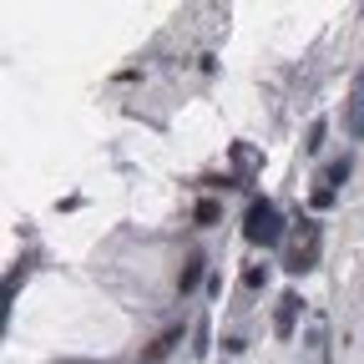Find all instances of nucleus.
Instances as JSON below:
<instances>
[{"label":"nucleus","instance_id":"11","mask_svg":"<svg viewBox=\"0 0 364 364\" xmlns=\"http://www.w3.org/2000/svg\"><path fill=\"white\" fill-rule=\"evenodd\" d=\"M31 279V258H16V268H11V279H6V299H16V289Z\"/></svg>","mask_w":364,"mask_h":364},{"label":"nucleus","instance_id":"6","mask_svg":"<svg viewBox=\"0 0 364 364\" xmlns=\"http://www.w3.org/2000/svg\"><path fill=\"white\" fill-rule=\"evenodd\" d=\"M203 273H208V253H203V248H193L188 258H182V273H177V294H193V289L203 284Z\"/></svg>","mask_w":364,"mask_h":364},{"label":"nucleus","instance_id":"13","mask_svg":"<svg viewBox=\"0 0 364 364\" xmlns=\"http://www.w3.org/2000/svg\"><path fill=\"white\" fill-rule=\"evenodd\" d=\"M309 203H314V208H318V213H329V208H334V203H339V193H334V188H324V182H318V188H314V193H309Z\"/></svg>","mask_w":364,"mask_h":364},{"label":"nucleus","instance_id":"4","mask_svg":"<svg viewBox=\"0 0 364 364\" xmlns=\"http://www.w3.org/2000/svg\"><path fill=\"white\" fill-rule=\"evenodd\" d=\"M344 136L349 142H364V71L354 76V91L344 102Z\"/></svg>","mask_w":364,"mask_h":364},{"label":"nucleus","instance_id":"9","mask_svg":"<svg viewBox=\"0 0 364 364\" xmlns=\"http://www.w3.org/2000/svg\"><path fill=\"white\" fill-rule=\"evenodd\" d=\"M208 349H213V329H208V314H203L198 324H193V354L208 359Z\"/></svg>","mask_w":364,"mask_h":364},{"label":"nucleus","instance_id":"2","mask_svg":"<svg viewBox=\"0 0 364 364\" xmlns=\"http://www.w3.org/2000/svg\"><path fill=\"white\" fill-rule=\"evenodd\" d=\"M314 263H318V223L314 218H294V243L284 253V268L299 279V273H314Z\"/></svg>","mask_w":364,"mask_h":364},{"label":"nucleus","instance_id":"12","mask_svg":"<svg viewBox=\"0 0 364 364\" xmlns=\"http://www.w3.org/2000/svg\"><path fill=\"white\" fill-rule=\"evenodd\" d=\"M243 289H268V263H248L243 268Z\"/></svg>","mask_w":364,"mask_h":364},{"label":"nucleus","instance_id":"5","mask_svg":"<svg viewBox=\"0 0 364 364\" xmlns=\"http://www.w3.org/2000/svg\"><path fill=\"white\" fill-rule=\"evenodd\" d=\"M182 334H188V329H182V324H167L147 349H142V364H162V359H172V349L182 344Z\"/></svg>","mask_w":364,"mask_h":364},{"label":"nucleus","instance_id":"7","mask_svg":"<svg viewBox=\"0 0 364 364\" xmlns=\"http://www.w3.org/2000/svg\"><path fill=\"white\" fill-rule=\"evenodd\" d=\"M349 172H354V157H349V152H344V157H334V162L324 167V188H334V193H339L344 182H349Z\"/></svg>","mask_w":364,"mask_h":364},{"label":"nucleus","instance_id":"8","mask_svg":"<svg viewBox=\"0 0 364 364\" xmlns=\"http://www.w3.org/2000/svg\"><path fill=\"white\" fill-rule=\"evenodd\" d=\"M218 218H223V203L218 198H198L193 203V223L198 228H218Z\"/></svg>","mask_w":364,"mask_h":364},{"label":"nucleus","instance_id":"1","mask_svg":"<svg viewBox=\"0 0 364 364\" xmlns=\"http://www.w3.org/2000/svg\"><path fill=\"white\" fill-rule=\"evenodd\" d=\"M243 238L253 248H279L284 243V213L273 208L268 198H248V213H243Z\"/></svg>","mask_w":364,"mask_h":364},{"label":"nucleus","instance_id":"3","mask_svg":"<svg viewBox=\"0 0 364 364\" xmlns=\"http://www.w3.org/2000/svg\"><path fill=\"white\" fill-rule=\"evenodd\" d=\"M299 314H304L299 289L279 294V309H273V334H279V339H294V329H299Z\"/></svg>","mask_w":364,"mask_h":364},{"label":"nucleus","instance_id":"10","mask_svg":"<svg viewBox=\"0 0 364 364\" xmlns=\"http://www.w3.org/2000/svg\"><path fill=\"white\" fill-rule=\"evenodd\" d=\"M324 136H329V122L314 117V122H309V136H304V152H318V147H324Z\"/></svg>","mask_w":364,"mask_h":364}]
</instances>
